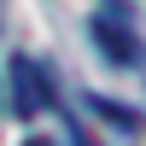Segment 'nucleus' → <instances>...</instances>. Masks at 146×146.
I'll return each mask as SVG.
<instances>
[{"instance_id": "3", "label": "nucleus", "mask_w": 146, "mask_h": 146, "mask_svg": "<svg viewBox=\"0 0 146 146\" xmlns=\"http://www.w3.org/2000/svg\"><path fill=\"white\" fill-rule=\"evenodd\" d=\"M23 146H53V140H41V135H35V140H23Z\"/></svg>"}, {"instance_id": "2", "label": "nucleus", "mask_w": 146, "mask_h": 146, "mask_svg": "<svg viewBox=\"0 0 146 146\" xmlns=\"http://www.w3.org/2000/svg\"><path fill=\"white\" fill-rule=\"evenodd\" d=\"M12 105H18L23 117H35V111H47L53 105V76H47L35 58H12Z\"/></svg>"}, {"instance_id": "1", "label": "nucleus", "mask_w": 146, "mask_h": 146, "mask_svg": "<svg viewBox=\"0 0 146 146\" xmlns=\"http://www.w3.org/2000/svg\"><path fill=\"white\" fill-rule=\"evenodd\" d=\"M94 41H100V53L111 58V64H135L140 41H135V29H129V6L123 0H105V6L94 12Z\"/></svg>"}]
</instances>
